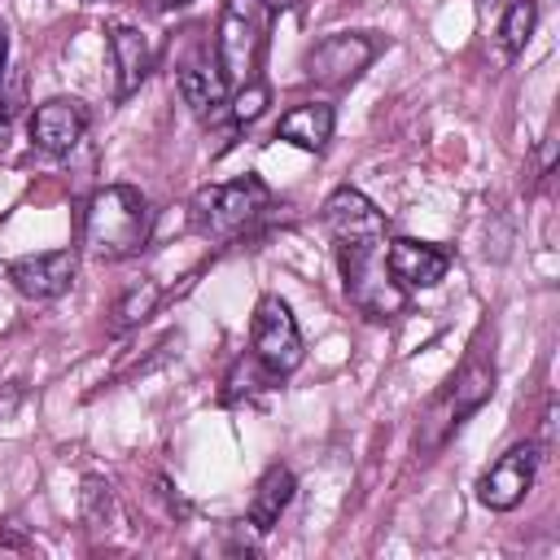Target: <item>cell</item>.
Listing matches in <instances>:
<instances>
[{"label":"cell","mask_w":560,"mask_h":560,"mask_svg":"<svg viewBox=\"0 0 560 560\" xmlns=\"http://www.w3.org/2000/svg\"><path fill=\"white\" fill-rule=\"evenodd\" d=\"M149 232H153V210L140 188L109 184L92 192L83 214V241L96 258H131L149 245Z\"/></svg>","instance_id":"cell-1"},{"label":"cell","mask_w":560,"mask_h":560,"mask_svg":"<svg viewBox=\"0 0 560 560\" xmlns=\"http://www.w3.org/2000/svg\"><path fill=\"white\" fill-rule=\"evenodd\" d=\"M494 394V368L490 363H481V359H468L459 372H455V381L433 398V407H429V416L420 420V433H416V446L429 455V451H438L486 398Z\"/></svg>","instance_id":"cell-2"},{"label":"cell","mask_w":560,"mask_h":560,"mask_svg":"<svg viewBox=\"0 0 560 560\" xmlns=\"http://www.w3.org/2000/svg\"><path fill=\"white\" fill-rule=\"evenodd\" d=\"M262 35H267L262 0H223V18H219V35H214V61H219L228 88H241L254 79Z\"/></svg>","instance_id":"cell-3"},{"label":"cell","mask_w":560,"mask_h":560,"mask_svg":"<svg viewBox=\"0 0 560 560\" xmlns=\"http://www.w3.org/2000/svg\"><path fill=\"white\" fill-rule=\"evenodd\" d=\"M271 206V192L262 179L245 175L232 184H210L192 197V228L201 236H236Z\"/></svg>","instance_id":"cell-4"},{"label":"cell","mask_w":560,"mask_h":560,"mask_svg":"<svg viewBox=\"0 0 560 560\" xmlns=\"http://www.w3.org/2000/svg\"><path fill=\"white\" fill-rule=\"evenodd\" d=\"M341 276H346V293L359 311H368V315L402 311V284L385 267V241L341 245Z\"/></svg>","instance_id":"cell-5"},{"label":"cell","mask_w":560,"mask_h":560,"mask_svg":"<svg viewBox=\"0 0 560 560\" xmlns=\"http://www.w3.org/2000/svg\"><path fill=\"white\" fill-rule=\"evenodd\" d=\"M249 346H254V359L276 372V376H289L302 368L306 350H302V328L289 311V302L280 298H258L254 306V324H249Z\"/></svg>","instance_id":"cell-6"},{"label":"cell","mask_w":560,"mask_h":560,"mask_svg":"<svg viewBox=\"0 0 560 560\" xmlns=\"http://www.w3.org/2000/svg\"><path fill=\"white\" fill-rule=\"evenodd\" d=\"M534 472H538V446L534 442H516L508 446L477 481V499L490 508V512H512L529 486H534Z\"/></svg>","instance_id":"cell-7"},{"label":"cell","mask_w":560,"mask_h":560,"mask_svg":"<svg viewBox=\"0 0 560 560\" xmlns=\"http://www.w3.org/2000/svg\"><path fill=\"white\" fill-rule=\"evenodd\" d=\"M372 57H376V39L341 31V35L319 39V44L306 52V79L319 83V88H341V83L359 79V74L372 66Z\"/></svg>","instance_id":"cell-8"},{"label":"cell","mask_w":560,"mask_h":560,"mask_svg":"<svg viewBox=\"0 0 560 560\" xmlns=\"http://www.w3.org/2000/svg\"><path fill=\"white\" fill-rule=\"evenodd\" d=\"M324 228L341 245H363V241H385V214L359 192V188H332L324 201Z\"/></svg>","instance_id":"cell-9"},{"label":"cell","mask_w":560,"mask_h":560,"mask_svg":"<svg viewBox=\"0 0 560 560\" xmlns=\"http://www.w3.org/2000/svg\"><path fill=\"white\" fill-rule=\"evenodd\" d=\"M9 280L22 298L52 302L74 284V254L70 249H48V254L18 258V262H9Z\"/></svg>","instance_id":"cell-10"},{"label":"cell","mask_w":560,"mask_h":560,"mask_svg":"<svg viewBox=\"0 0 560 560\" xmlns=\"http://www.w3.org/2000/svg\"><path fill=\"white\" fill-rule=\"evenodd\" d=\"M88 131V109L74 96H52L31 114V144L44 153H70Z\"/></svg>","instance_id":"cell-11"},{"label":"cell","mask_w":560,"mask_h":560,"mask_svg":"<svg viewBox=\"0 0 560 560\" xmlns=\"http://www.w3.org/2000/svg\"><path fill=\"white\" fill-rule=\"evenodd\" d=\"M385 267H389V276H394L402 289H433V284L446 280L451 258H446L438 245L398 236V241H385Z\"/></svg>","instance_id":"cell-12"},{"label":"cell","mask_w":560,"mask_h":560,"mask_svg":"<svg viewBox=\"0 0 560 560\" xmlns=\"http://www.w3.org/2000/svg\"><path fill=\"white\" fill-rule=\"evenodd\" d=\"M175 83H179L184 105L201 122H214L223 114V105H228V79L219 70V61H188V66H179V79Z\"/></svg>","instance_id":"cell-13"},{"label":"cell","mask_w":560,"mask_h":560,"mask_svg":"<svg viewBox=\"0 0 560 560\" xmlns=\"http://www.w3.org/2000/svg\"><path fill=\"white\" fill-rule=\"evenodd\" d=\"M109 52H114V70H118L114 96L127 101V96L149 79L153 52H149V44H144V35H140L136 26H114V31H109Z\"/></svg>","instance_id":"cell-14"},{"label":"cell","mask_w":560,"mask_h":560,"mask_svg":"<svg viewBox=\"0 0 560 560\" xmlns=\"http://www.w3.org/2000/svg\"><path fill=\"white\" fill-rule=\"evenodd\" d=\"M276 140H289V144H298V149L319 153V149L332 140V105H324V101H302V105H293L289 114H280Z\"/></svg>","instance_id":"cell-15"},{"label":"cell","mask_w":560,"mask_h":560,"mask_svg":"<svg viewBox=\"0 0 560 560\" xmlns=\"http://www.w3.org/2000/svg\"><path fill=\"white\" fill-rule=\"evenodd\" d=\"M293 490H298V481H293V472L289 468H267L262 477H258V486H254V499H249V525L258 529V534H267L280 516H284V508L293 503Z\"/></svg>","instance_id":"cell-16"},{"label":"cell","mask_w":560,"mask_h":560,"mask_svg":"<svg viewBox=\"0 0 560 560\" xmlns=\"http://www.w3.org/2000/svg\"><path fill=\"white\" fill-rule=\"evenodd\" d=\"M534 22H538V9L534 0H512L503 22H499V61H512L516 52H525L529 35H534Z\"/></svg>","instance_id":"cell-17"},{"label":"cell","mask_w":560,"mask_h":560,"mask_svg":"<svg viewBox=\"0 0 560 560\" xmlns=\"http://www.w3.org/2000/svg\"><path fill=\"white\" fill-rule=\"evenodd\" d=\"M280 376L276 372H267L258 359H236V368H232V376H228V389H223V402H241V398H249V394H258V389H267V385H276Z\"/></svg>","instance_id":"cell-18"},{"label":"cell","mask_w":560,"mask_h":560,"mask_svg":"<svg viewBox=\"0 0 560 560\" xmlns=\"http://www.w3.org/2000/svg\"><path fill=\"white\" fill-rule=\"evenodd\" d=\"M158 298H162V289H158L153 280H144V284H136L131 293H122V298H118V306H114V328H131V324H144V319L153 315Z\"/></svg>","instance_id":"cell-19"},{"label":"cell","mask_w":560,"mask_h":560,"mask_svg":"<svg viewBox=\"0 0 560 560\" xmlns=\"http://www.w3.org/2000/svg\"><path fill=\"white\" fill-rule=\"evenodd\" d=\"M109 516H114V486L101 477H88L83 481V521L92 529H101V525H109Z\"/></svg>","instance_id":"cell-20"},{"label":"cell","mask_w":560,"mask_h":560,"mask_svg":"<svg viewBox=\"0 0 560 560\" xmlns=\"http://www.w3.org/2000/svg\"><path fill=\"white\" fill-rule=\"evenodd\" d=\"M267 101H271V92H267V83H258V79L241 83V88H236V96H228V105H232V118H236V122H254V118L267 109Z\"/></svg>","instance_id":"cell-21"},{"label":"cell","mask_w":560,"mask_h":560,"mask_svg":"<svg viewBox=\"0 0 560 560\" xmlns=\"http://www.w3.org/2000/svg\"><path fill=\"white\" fill-rule=\"evenodd\" d=\"M302 0H262V9L267 13H289V9H298Z\"/></svg>","instance_id":"cell-22"},{"label":"cell","mask_w":560,"mask_h":560,"mask_svg":"<svg viewBox=\"0 0 560 560\" xmlns=\"http://www.w3.org/2000/svg\"><path fill=\"white\" fill-rule=\"evenodd\" d=\"M144 4H149L153 13H171V9H184L188 0H144Z\"/></svg>","instance_id":"cell-23"},{"label":"cell","mask_w":560,"mask_h":560,"mask_svg":"<svg viewBox=\"0 0 560 560\" xmlns=\"http://www.w3.org/2000/svg\"><path fill=\"white\" fill-rule=\"evenodd\" d=\"M4 61H9V26L0 22V74H4Z\"/></svg>","instance_id":"cell-24"},{"label":"cell","mask_w":560,"mask_h":560,"mask_svg":"<svg viewBox=\"0 0 560 560\" xmlns=\"http://www.w3.org/2000/svg\"><path fill=\"white\" fill-rule=\"evenodd\" d=\"M4 140H9V114H0V153H4Z\"/></svg>","instance_id":"cell-25"},{"label":"cell","mask_w":560,"mask_h":560,"mask_svg":"<svg viewBox=\"0 0 560 560\" xmlns=\"http://www.w3.org/2000/svg\"><path fill=\"white\" fill-rule=\"evenodd\" d=\"M481 4H490V0H481Z\"/></svg>","instance_id":"cell-26"}]
</instances>
